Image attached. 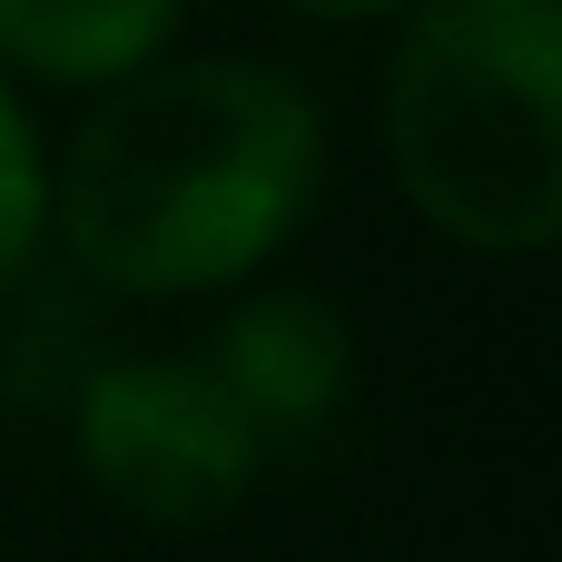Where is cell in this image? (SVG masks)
<instances>
[{"label": "cell", "instance_id": "obj_1", "mask_svg": "<svg viewBox=\"0 0 562 562\" xmlns=\"http://www.w3.org/2000/svg\"><path fill=\"white\" fill-rule=\"evenodd\" d=\"M49 207L119 296L237 286L316 207V109L267 59L128 69L79 119Z\"/></svg>", "mask_w": 562, "mask_h": 562}, {"label": "cell", "instance_id": "obj_2", "mask_svg": "<svg viewBox=\"0 0 562 562\" xmlns=\"http://www.w3.org/2000/svg\"><path fill=\"white\" fill-rule=\"evenodd\" d=\"M385 138L445 237L533 257L562 227V0H425L395 49Z\"/></svg>", "mask_w": 562, "mask_h": 562}, {"label": "cell", "instance_id": "obj_4", "mask_svg": "<svg viewBox=\"0 0 562 562\" xmlns=\"http://www.w3.org/2000/svg\"><path fill=\"white\" fill-rule=\"evenodd\" d=\"M207 385L237 405V425L257 435V454H296L336 425L346 385H356V346L346 316L326 296H247L217 336H207Z\"/></svg>", "mask_w": 562, "mask_h": 562}, {"label": "cell", "instance_id": "obj_5", "mask_svg": "<svg viewBox=\"0 0 562 562\" xmlns=\"http://www.w3.org/2000/svg\"><path fill=\"white\" fill-rule=\"evenodd\" d=\"M178 0H0V59L30 79H128L158 59Z\"/></svg>", "mask_w": 562, "mask_h": 562}, {"label": "cell", "instance_id": "obj_3", "mask_svg": "<svg viewBox=\"0 0 562 562\" xmlns=\"http://www.w3.org/2000/svg\"><path fill=\"white\" fill-rule=\"evenodd\" d=\"M79 454H89V484L138 524H217L247 504V484L267 464L198 356L188 366H168V356L99 366L79 395Z\"/></svg>", "mask_w": 562, "mask_h": 562}, {"label": "cell", "instance_id": "obj_7", "mask_svg": "<svg viewBox=\"0 0 562 562\" xmlns=\"http://www.w3.org/2000/svg\"><path fill=\"white\" fill-rule=\"evenodd\" d=\"M286 10H326V20H366V10H395V0H286Z\"/></svg>", "mask_w": 562, "mask_h": 562}, {"label": "cell", "instance_id": "obj_6", "mask_svg": "<svg viewBox=\"0 0 562 562\" xmlns=\"http://www.w3.org/2000/svg\"><path fill=\"white\" fill-rule=\"evenodd\" d=\"M40 217H49V168H40L30 119H20V109H10V89H0V296H10V277L30 267Z\"/></svg>", "mask_w": 562, "mask_h": 562}]
</instances>
